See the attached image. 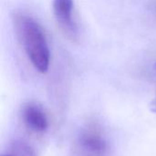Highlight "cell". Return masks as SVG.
<instances>
[{"label":"cell","instance_id":"6","mask_svg":"<svg viewBox=\"0 0 156 156\" xmlns=\"http://www.w3.org/2000/svg\"><path fill=\"white\" fill-rule=\"evenodd\" d=\"M3 156H12V155H3Z\"/></svg>","mask_w":156,"mask_h":156},{"label":"cell","instance_id":"4","mask_svg":"<svg viewBox=\"0 0 156 156\" xmlns=\"http://www.w3.org/2000/svg\"><path fill=\"white\" fill-rule=\"evenodd\" d=\"M22 117L27 127L35 133H43L48 127V120L43 108L37 103L26 104L22 111Z\"/></svg>","mask_w":156,"mask_h":156},{"label":"cell","instance_id":"5","mask_svg":"<svg viewBox=\"0 0 156 156\" xmlns=\"http://www.w3.org/2000/svg\"><path fill=\"white\" fill-rule=\"evenodd\" d=\"M150 9V13H151V16L154 17V19L156 20V0H154L152 5H150L149 7Z\"/></svg>","mask_w":156,"mask_h":156},{"label":"cell","instance_id":"3","mask_svg":"<svg viewBox=\"0 0 156 156\" xmlns=\"http://www.w3.org/2000/svg\"><path fill=\"white\" fill-rule=\"evenodd\" d=\"M78 156H108L109 145L103 133L95 126L85 129L77 141Z\"/></svg>","mask_w":156,"mask_h":156},{"label":"cell","instance_id":"2","mask_svg":"<svg viewBox=\"0 0 156 156\" xmlns=\"http://www.w3.org/2000/svg\"><path fill=\"white\" fill-rule=\"evenodd\" d=\"M53 14L56 22L64 36L76 42L80 37V27L75 17L73 0H53Z\"/></svg>","mask_w":156,"mask_h":156},{"label":"cell","instance_id":"1","mask_svg":"<svg viewBox=\"0 0 156 156\" xmlns=\"http://www.w3.org/2000/svg\"><path fill=\"white\" fill-rule=\"evenodd\" d=\"M15 30L28 60L40 73H46L50 64V49L44 28L33 16L17 13L13 19Z\"/></svg>","mask_w":156,"mask_h":156}]
</instances>
